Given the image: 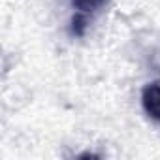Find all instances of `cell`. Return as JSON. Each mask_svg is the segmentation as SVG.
I'll return each instance as SVG.
<instances>
[{
	"instance_id": "1",
	"label": "cell",
	"mask_w": 160,
	"mask_h": 160,
	"mask_svg": "<svg viewBox=\"0 0 160 160\" xmlns=\"http://www.w3.org/2000/svg\"><path fill=\"white\" fill-rule=\"evenodd\" d=\"M141 104L145 113L160 122V83H149L141 92Z\"/></svg>"
},
{
	"instance_id": "2",
	"label": "cell",
	"mask_w": 160,
	"mask_h": 160,
	"mask_svg": "<svg viewBox=\"0 0 160 160\" xmlns=\"http://www.w3.org/2000/svg\"><path fill=\"white\" fill-rule=\"evenodd\" d=\"M85 28H87V19L85 15H75L72 19V34L73 36H83L85 34Z\"/></svg>"
},
{
	"instance_id": "3",
	"label": "cell",
	"mask_w": 160,
	"mask_h": 160,
	"mask_svg": "<svg viewBox=\"0 0 160 160\" xmlns=\"http://www.w3.org/2000/svg\"><path fill=\"white\" fill-rule=\"evenodd\" d=\"M75 2H77L79 6H96V4L102 2V0H75Z\"/></svg>"
}]
</instances>
